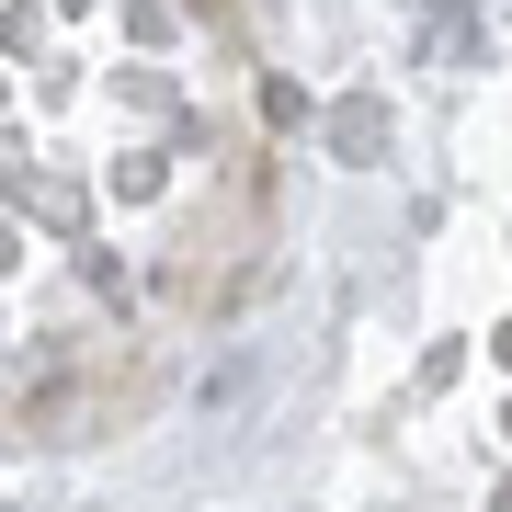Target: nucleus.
Here are the masks:
<instances>
[{
  "label": "nucleus",
  "mask_w": 512,
  "mask_h": 512,
  "mask_svg": "<svg viewBox=\"0 0 512 512\" xmlns=\"http://www.w3.org/2000/svg\"><path fill=\"white\" fill-rule=\"evenodd\" d=\"M12 433H137L285 239V80L239 0H12Z\"/></svg>",
  "instance_id": "1"
}]
</instances>
